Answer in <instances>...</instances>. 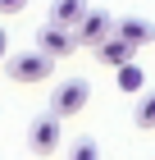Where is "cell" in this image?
I'll return each instance as SVG.
<instances>
[{
    "instance_id": "8",
    "label": "cell",
    "mask_w": 155,
    "mask_h": 160,
    "mask_svg": "<svg viewBox=\"0 0 155 160\" xmlns=\"http://www.w3.org/2000/svg\"><path fill=\"white\" fill-rule=\"evenodd\" d=\"M91 9L87 0H50V18L55 23H69V28H78L82 23V14Z\"/></svg>"
},
{
    "instance_id": "7",
    "label": "cell",
    "mask_w": 155,
    "mask_h": 160,
    "mask_svg": "<svg viewBox=\"0 0 155 160\" xmlns=\"http://www.w3.org/2000/svg\"><path fill=\"white\" fill-rule=\"evenodd\" d=\"M132 50H137V46H128V41L114 32L109 41H100V46H96V64H109V69H119V64H128V60H132Z\"/></svg>"
},
{
    "instance_id": "3",
    "label": "cell",
    "mask_w": 155,
    "mask_h": 160,
    "mask_svg": "<svg viewBox=\"0 0 155 160\" xmlns=\"http://www.w3.org/2000/svg\"><path fill=\"white\" fill-rule=\"evenodd\" d=\"M36 46L46 50V55H55V60H64V55H73L78 46V32H73L69 23H55V18H46V23L36 28Z\"/></svg>"
},
{
    "instance_id": "10",
    "label": "cell",
    "mask_w": 155,
    "mask_h": 160,
    "mask_svg": "<svg viewBox=\"0 0 155 160\" xmlns=\"http://www.w3.org/2000/svg\"><path fill=\"white\" fill-rule=\"evenodd\" d=\"M132 123L146 128V133L155 128V92H137V114H132Z\"/></svg>"
},
{
    "instance_id": "5",
    "label": "cell",
    "mask_w": 155,
    "mask_h": 160,
    "mask_svg": "<svg viewBox=\"0 0 155 160\" xmlns=\"http://www.w3.org/2000/svg\"><path fill=\"white\" fill-rule=\"evenodd\" d=\"M73 32H78V46H82V50H96L100 41L114 37V18H109L105 9H87V14H82V23L73 28Z\"/></svg>"
},
{
    "instance_id": "4",
    "label": "cell",
    "mask_w": 155,
    "mask_h": 160,
    "mask_svg": "<svg viewBox=\"0 0 155 160\" xmlns=\"http://www.w3.org/2000/svg\"><path fill=\"white\" fill-rule=\"evenodd\" d=\"M60 114L50 110V114H41V119H32V128H27V151L32 156H55L60 151Z\"/></svg>"
},
{
    "instance_id": "11",
    "label": "cell",
    "mask_w": 155,
    "mask_h": 160,
    "mask_svg": "<svg viewBox=\"0 0 155 160\" xmlns=\"http://www.w3.org/2000/svg\"><path fill=\"white\" fill-rule=\"evenodd\" d=\"M69 156L73 160H96L100 156V142H96V137H78V142L69 147Z\"/></svg>"
},
{
    "instance_id": "6",
    "label": "cell",
    "mask_w": 155,
    "mask_h": 160,
    "mask_svg": "<svg viewBox=\"0 0 155 160\" xmlns=\"http://www.w3.org/2000/svg\"><path fill=\"white\" fill-rule=\"evenodd\" d=\"M114 32H119L128 46H137V50L155 41V23L146 18V14H128V18H119V23H114Z\"/></svg>"
},
{
    "instance_id": "2",
    "label": "cell",
    "mask_w": 155,
    "mask_h": 160,
    "mask_svg": "<svg viewBox=\"0 0 155 160\" xmlns=\"http://www.w3.org/2000/svg\"><path fill=\"white\" fill-rule=\"evenodd\" d=\"M87 101H91V87H87L82 78H69V82H60L50 92V110L60 114V119H73V114L87 110Z\"/></svg>"
},
{
    "instance_id": "9",
    "label": "cell",
    "mask_w": 155,
    "mask_h": 160,
    "mask_svg": "<svg viewBox=\"0 0 155 160\" xmlns=\"http://www.w3.org/2000/svg\"><path fill=\"white\" fill-rule=\"evenodd\" d=\"M114 82H119V92L137 96V92L146 87V73H142V64H137V60H128V64H119V69H114Z\"/></svg>"
},
{
    "instance_id": "12",
    "label": "cell",
    "mask_w": 155,
    "mask_h": 160,
    "mask_svg": "<svg viewBox=\"0 0 155 160\" xmlns=\"http://www.w3.org/2000/svg\"><path fill=\"white\" fill-rule=\"evenodd\" d=\"M27 0H0V14H23Z\"/></svg>"
},
{
    "instance_id": "1",
    "label": "cell",
    "mask_w": 155,
    "mask_h": 160,
    "mask_svg": "<svg viewBox=\"0 0 155 160\" xmlns=\"http://www.w3.org/2000/svg\"><path fill=\"white\" fill-rule=\"evenodd\" d=\"M50 69H55V55H46V50H18V55H5V73L14 78V82H46Z\"/></svg>"
},
{
    "instance_id": "13",
    "label": "cell",
    "mask_w": 155,
    "mask_h": 160,
    "mask_svg": "<svg viewBox=\"0 0 155 160\" xmlns=\"http://www.w3.org/2000/svg\"><path fill=\"white\" fill-rule=\"evenodd\" d=\"M5 55H9V32L0 28V64H5Z\"/></svg>"
}]
</instances>
